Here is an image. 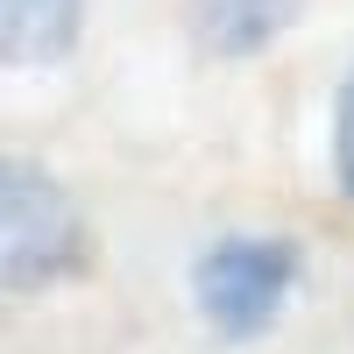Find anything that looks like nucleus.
Instances as JSON below:
<instances>
[{
  "instance_id": "39448f33",
  "label": "nucleus",
  "mask_w": 354,
  "mask_h": 354,
  "mask_svg": "<svg viewBox=\"0 0 354 354\" xmlns=\"http://www.w3.org/2000/svg\"><path fill=\"white\" fill-rule=\"evenodd\" d=\"M333 163H340V185L354 192V78L340 93V128H333Z\"/></svg>"
},
{
  "instance_id": "7ed1b4c3",
  "label": "nucleus",
  "mask_w": 354,
  "mask_h": 354,
  "mask_svg": "<svg viewBox=\"0 0 354 354\" xmlns=\"http://www.w3.org/2000/svg\"><path fill=\"white\" fill-rule=\"evenodd\" d=\"M78 15H85V0H0V64L28 71V64L71 57Z\"/></svg>"
},
{
  "instance_id": "f257e3e1",
  "label": "nucleus",
  "mask_w": 354,
  "mask_h": 354,
  "mask_svg": "<svg viewBox=\"0 0 354 354\" xmlns=\"http://www.w3.org/2000/svg\"><path fill=\"white\" fill-rule=\"evenodd\" d=\"M78 262H85L78 198L43 163L0 156V298L64 283Z\"/></svg>"
},
{
  "instance_id": "f03ea898",
  "label": "nucleus",
  "mask_w": 354,
  "mask_h": 354,
  "mask_svg": "<svg viewBox=\"0 0 354 354\" xmlns=\"http://www.w3.org/2000/svg\"><path fill=\"white\" fill-rule=\"evenodd\" d=\"M290 283H298V255L283 241H248V234L220 241L213 255H198V270H192L198 312H205V326L220 340H255L283 312Z\"/></svg>"
},
{
  "instance_id": "20e7f679",
  "label": "nucleus",
  "mask_w": 354,
  "mask_h": 354,
  "mask_svg": "<svg viewBox=\"0 0 354 354\" xmlns=\"http://www.w3.org/2000/svg\"><path fill=\"white\" fill-rule=\"evenodd\" d=\"M290 15H298V0H198V36L213 50H227V57H248Z\"/></svg>"
}]
</instances>
